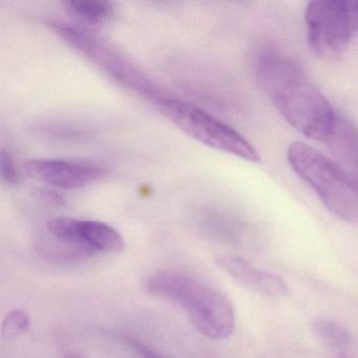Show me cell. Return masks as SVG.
<instances>
[{"mask_svg":"<svg viewBox=\"0 0 358 358\" xmlns=\"http://www.w3.org/2000/svg\"><path fill=\"white\" fill-rule=\"evenodd\" d=\"M255 74L268 99L293 129L314 141L327 139L337 113L296 62L280 54H264Z\"/></svg>","mask_w":358,"mask_h":358,"instance_id":"1","label":"cell"},{"mask_svg":"<svg viewBox=\"0 0 358 358\" xmlns=\"http://www.w3.org/2000/svg\"><path fill=\"white\" fill-rule=\"evenodd\" d=\"M146 291L185 310L192 326L208 338L222 341L234 333L236 314L229 299L192 276L161 270L148 276Z\"/></svg>","mask_w":358,"mask_h":358,"instance_id":"2","label":"cell"},{"mask_svg":"<svg viewBox=\"0 0 358 358\" xmlns=\"http://www.w3.org/2000/svg\"><path fill=\"white\" fill-rule=\"evenodd\" d=\"M287 159L331 213L343 221L358 222V192L329 157L303 142H293Z\"/></svg>","mask_w":358,"mask_h":358,"instance_id":"3","label":"cell"},{"mask_svg":"<svg viewBox=\"0 0 358 358\" xmlns=\"http://www.w3.org/2000/svg\"><path fill=\"white\" fill-rule=\"evenodd\" d=\"M155 104L163 116L200 143L248 162L261 161L257 148L246 138L199 106L166 96Z\"/></svg>","mask_w":358,"mask_h":358,"instance_id":"4","label":"cell"},{"mask_svg":"<svg viewBox=\"0 0 358 358\" xmlns=\"http://www.w3.org/2000/svg\"><path fill=\"white\" fill-rule=\"evenodd\" d=\"M50 27L116 83L154 102L162 97L155 83L133 62L93 33L62 22H50Z\"/></svg>","mask_w":358,"mask_h":358,"instance_id":"5","label":"cell"},{"mask_svg":"<svg viewBox=\"0 0 358 358\" xmlns=\"http://www.w3.org/2000/svg\"><path fill=\"white\" fill-rule=\"evenodd\" d=\"M305 20L314 54L322 59H337L358 33V0L311 1Z\"/></svg>","mask_w":358,"mask_h":358,"instance_id":"6","label":"cell"},{"mask_svg":"<svg viewBox=\"0 0 358 358\" xmlns=\"http://www.w3.org/2000/svg\"><path fill=\"white\" fill-rule=\"evenodd\" d=\"M47 230L52 238L66 245L80 259L124 249L122 236L103 222L60 217L48 222Z\"/></svg>","mask_w":358,"mask_h":358,"instance_id":"7","label":"cell"},{"mask_svg":"<svg viewBox=\"0 0 358 358\" xmlns=\"http://www.w3.org/2000/svg\"><path fill=\"white\" fill-rule=\"evenodd\" d=\"M27 171L39 181L62 188L77 189L96 183L106 175L99 165L62 159H36L27 163Z\"/></svg>","mask_w":358,"mask_h":358,"instance_id":"8","label":"cell"},{"mask_svg":"<svg viewBox=\"0 0 358 358\" xmlns=\"http://www.w3.org/2000/svg\"><path fill=\"white\" fill-rule=\"evenodd\" d=\"M215 263L234 280L262 296L276 299L289 294L288 286L282 278L255 267L242 257L221 255Z\"/></svg>","mask_w":358,"mask_h":358,"instance_id":"9","label":"cell"},{"mask_svg":"<svg viewBox=\"0 0 358 358\" xmlns=\"http://www.w3.org/2000/svg\"><path fill=\"white\" fill-rule=\"evenodd\" d=\"M324 142L329 158L358 192V127L337 114L334 127Z\"/></svg>","mask_w":358,"mask_h":358,"instance_id":"10","label":"cell"},{"mask_svg":"<svg viewBox=\"0 0 358 358\" xmlns=\"http://www.w3.org/2000/svg\"><path fill=\"white\" fill-rule=\"evenodd\" d=\"M70 13L91 24H103L114 16L113 3L97 0H73L66 3Z\"/></svg>","mask_w":358,"mask_h":358,"instance_id":"11","label":"cell"},{"mask_svg":"<svg viewBox=\"0 0 358 358\" xmlns=\"http://www.w3.org/2000/svg\"><path fill=\"white\" fill-rule=\"evenodd\" d=\"M312 327L316 335L330 347L343 350L350 345L351 337L349 332L338 322L328 318H317L314 320Z\"/></svg>","mask_w":358,"mask_h":358,"instance_id":"12","label":"cell"},{"mask_svg":"<svg viewBox=\"0 0 358 358\" xmlns=\"http://www.w3.org/2000/svg\"><path fill=\"white\" fill-rule=\"evenodd\" d=\"M30 316L22 311V310H14L8 314L6 320H3V339L11 341L15 339L20 335L24 334L30 329Z\"/></svg>","mask_w":358,"mask_h":358,"instance_id":"13","label":"cell"},{"mask_svg":"<svg viewBox=\"0 0 358 358\" xmlns=\"http://www.w3.org/2000/svg\"><path fill=\"white\" fill-rule=\"evenodd\" d=\"M0 167H1V179L6 184L14 185L18 183L20 180V173H18L17 167L14 162L13 157L8 150H1L0 154Z\"/></svg>","mask_w":358,"mask_h":358,"instance_id":"14","label":"cell"},{"mask_svg":"<svg viewBox=\"0 0 358 358\" xmlns=\"http://www.w3.org/2000/svg\"><path fill=\"white\" fill-rule=\"evenodd\" d=\"M123 339H124L125 343L133 351H135L138 356H140V358H169L163 355L158 350L154 349L148 343L142 341L141 339H138L137 337L125 335Z\"/></svg>","mask_w":358,"mask_h":358,"instance_id":"15","label":"cell"},{"mask_svg":"<svg viewBox=\"0 0 358 358\" xmlns=\"http://www.w3.org/2000/svg\"><path fill=\"white\" fill-rule=\"evenodd\" d=\"M62 358H87L85 356L81 355V354L76 353V352H68L64 354Z\"/></svg>","mask_w":358,"mask_h":358,"instance_id":"16","label":"cell"},{"mask_svg":"<svg viewBox=\"0 0 358 358\" xmlns=\"http://www.w3.org/2000/svg\"><path fill=\"white\" fill-rule=\"evenodd\" d=\"M339 358H348L347 356H345V354L341 353V356H339Z\"/></svg>","mask_w":358,"mask_h":358,"instance_id":"17","label":"cell"}]
</instances>
